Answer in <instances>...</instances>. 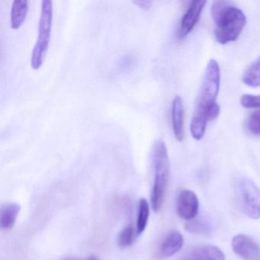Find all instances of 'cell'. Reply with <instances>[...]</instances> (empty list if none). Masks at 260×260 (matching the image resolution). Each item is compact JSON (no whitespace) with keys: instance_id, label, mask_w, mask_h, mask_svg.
<instances>
[{"instance_id":"cell-1","label":"cell","mask_w":260,"mask_h":260,"mask_svg":"<svg viewBox=\"0 0 260 260\" xmlns=\"http://www.w3.org/2000/svg\"><path fill=\"white\" fill-rule=\"evenodd\" d=\"M220 85V69L216 60L208 62L201 86L196 110L191 118L190 132L194 140L202 139L207 124L215 119L220 113L217 103Z\"/></svg>"},{"instance_id":"cell-2","label":"cell","mask_w":260,"mask_h":260,"mask_svg":"<svg viewBox=\"0 0 260 260\" xmlns=\"http://www.w3.org/2000/svg\"><path fill=\"white\" fill-rule=\"evenodd\" d=\"M153 169V184L152 187L150 202L153 211H159L164 203L170 176V162L168 151L165 143L156 141L152 153Z\"/></svg>"},{"instance_id":"cell-3","label":"cell","mask_w":260,"mask_h":260,"mask_svg":"<svg viewBox=\"0 0 260 260\" xmlns=\"http://www.w3.org/2000/svg\"><path fill=\"white\" fill-rule=\"evenodd\" d=\"M53 22V3L51 0L42 2L39 35L31 57V67L35 71L40 69L49 48Z\"/></svg>"},{"instance_id":"cell-4","label":"cell","mask_w":260,"mask_h":260,"mask_svg":"<svg viewBox=\"0 0 260 260\" xmlns=\"http://www.w3.org/2000/svg\"><path fill=\"white\" fill-rule=\"evenodd\" d=\"M214 22L216 41L220 45H226L238 39L246 25V19L243 11L233 5Z\"/></svg>"},{"instance_id":"cell-5","label":"cell","mask_w":260,"mask_h":260,"mask_svg":"<svg viewBox=\"0 0 260 260\" xmlns=\"http://www.w3.org/2000/svg\"><path fill=\"white\" fill-rule=\"evenodd\" d=\"M238 192L243 212L249 218L260 217V190L251 179L241 178L238 182Z\"/></svg>"},{"instance_id":"cell-6","label":"cell","mask_w":260,"mask_h":260,"mask_svg":"<svg viewBox=\"0 0 260 260\" xmlns=\"http://www.w3.org/2000/svg\"><path fill=\"white\" fill-rule=\"evenodd\" d=\"M199 201L194 191L184 189L178 194L176 199V210L178 214L185 220L196 218L199 213Z\"/></svg>"},{"instance_id":"cell-7","label":"cell","mask_w":260,"mask_h":260,"mask_svg":"<svg viewBox=\"0 0 260 260\" xmlns=\"http://www.w3.org/2000/svg\"><path fill=\"white\" fill-rule=\"evenodd\" d=\"M234 252L243 260H260V246L249 236L238 234L233 238Z\"/></svg>"},{"instance_id":"cell-8","label":"cell","mask_w":260,"mask_h":260,"mask_svg":"<svg viewBox=\"0 0 260 260\" xmlns=\"http://www.w3.org/2000/svg\"><path fill=\"white\" fill-rule=\"evenodd\" d=\"M205 4V1H194L191 3L181 20L180 27L178 33L179 39H184L192 31L200 19Z\"/></svg>"},{"instance_id":"cell-9","label":"cell","mask_w":260,"mask_h":260,"mask_svg":"<svg viewBox=\"0 0 260 260\" xmlns=\"http://www.w3.org/2000/svg\"><path fill=\"white\" fill-rule=\"evenodd\" d=\"M184 238L178 231L167 234L159 246V255L161 258H169L179 252L183 246Z\"/></svg>"},{"instance_id":"cell-10","label":"cell","mask_w":260,"mask_h":260,"mask_svg":"<svg viewBox=\"0 0 260 260\" xmlns=\"http://www.w3.org/2000/svg\"><path fill=\"white\" fill-rule=\"evenodd\" d=\"M172 125L175 138L182 141L184 138V105L179 95L173 99L172 104Z\"/></svg>"},{"instance_id":"cell-11","label":"cell","mask_w":260,"mask_h":260,"mask_svg":"<svg viewBox=\"0 0 260 260\" xmlns=\"http://www.w3.org/2000/svg\"><path fill=\"white\" fill-rule=\"evenodd\" d=\"M20 210V205L14 202L3 205L0 210V228L5 231L11 230L16 223Z\"/></svg>"},{"instance_id":"cell-12","label":"cell","mask_w":260,"mask_h":260,"mask_svg":"<svg viewBox=\"0 0 260 260\" xmlns=\"http://www.w3.org/2000/svg\"><path fill=\"white\" fill-rule=\"evenodd\" d=\"M28 12V1L16 0L12 5L10 13V25L13 30H18L22 27L26 19Z\"/></svg>"},{"instance_id":"cell-13","label":"cell","mask_w":260,"mask_h":260,"mask_svg":"<svg viewBox=\"0 0 260 260\" xmlns=\"http://www.w3.org/2000/svg\"><path fill=\"white\" fill-rule=\"evenodd\" d=\"M191 260H225L223 252L217 246H204L193 251Z\"/></svg>"},{"instance_id":"cell-14","label":"cell","mask_w":260,"mask_h":260,"mask_svg":"<svg viewBox=\"0 0 260 260\" xmlns=\"http://www.w3.org/2000/svg\"><path fill=\"white\" fill-rule=\"evenodd\" d=\"M242 80L249 87L260 86V56L245 71Z\"/></svg>"},{"instance_id":"cell-15","label":"cell","mask_w":260,"mask_h":260,"mask_svg":"<svg viewBox=\"0 0 260 260\" xmlns=\"http://www.w3.org/2000/svg\"><path fill=\"white\" fill-rule=\"evenodd\" d=\"M150 217V206L145 199H140L138 202V217H137V236L141 235L147 228Z\"/></svg>"},{"instance_id":"cell-16","label":"cell","mask_w":260,"mask_h":260,"mask_svg":"<svg viewBox=\"0 0 260 260\" xmlns=\"http://www.w3.org/2000/svg\"><path fill=\"white\" fill-rule=\"evenodd\" d=\"M185 228L191 234L206 235L211 232L212 226L206 219L199 218L193 219L191 221L188 222Z\"/></svg>"},{"instance_id":"cell-17","label":"cell","mask_w":260,"mask_h":260,"mask_svg":"<svg viewBox=\"0 0 260 260\" xmlns=\"http://www.w3.org/2000/svg\"><path fill=\"white\" fill-rule=\"evenodd\" d=\"M136 236V229L134 228L133 225H127L121 231L118 236V246L121 248L128 247L135 241Z\"/></svg>"},{"instance_id":"cell-18","label":"cell","mask_w":260,"mask_h":260,"mask_svg":"<svg viewBox=\"0 0 260 260\" xmlns=\"http://www.w3.org/2000/svg\"><path fill=\"white\" fill-rule=\"evenodd\" d=\"M246 129L252 136L260 137V111L252 112L246 121Z\"/></svg>"},{"instance_id":"cell-19","label":"cell","mask_w":260,"mask_h":260,"mask_svg":"<svg viewBox=\"0 0 260 260\" xmlns=\"http://www.w3.org/2000/svg\"><path fill=\"white\" fill-rule=\"evenodd\" d=\"M233 4L228 1H214L211 7V14L214 20L218 19Z\"/></svg>"},{"instance_id":"cell-20","label":"cell","mask_w":260,"mask_h":260,"mask_svg":"<svg viewBox=\"0 0 260 260\" xmlns=\"http://www.w3.org/2000/svg\"><path fill=\"white\" fill-rule=\"evenodd\" d=\"M240 104L246 109H260V95L245 94L240 99Z\"/></svg>"},{"instance_id":"cell-21","label":"cell","mask_w":260,"mask_h":260,"mask_svg":"<svg viewBox=\"0 0 260 260\" xmlns=\"http://www.w3.org/2000/svg\"><path fill=\"white\" fill-rule=\"evenodd\" d=\"M134 4H136L140 8L144 10H148L152 5V2L150 1H137V2H134Z\"/></svg>"},{"instance_id":"cell-22","label":"cell","mask_w":260,"mask_h":260,"mask_svg":"<svg viewBox=\"0 0 260 260\" xmlns=\"http://www.w3.org/2000/svg\"><path fill=\"white\" fill-rule=\"evenodd\" d=\"M64 260H100L98 258H94V257H89V258H86V259H75V258H68Z\"/></svg>"}]
</instances>
